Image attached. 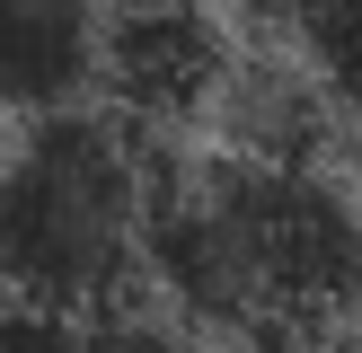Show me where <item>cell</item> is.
Here are the masks:
<instances>
[{
    "instance_id": "3",
    "label": "cell",
    "mask_w": 362,
    "mask_h": 353,
    "mask_svg": "<svg viewBox=\"0 0 362 353\" xmlns=\"http://www.w3.org/2000/svg\"><path fill=\"white\" fill-rule=\"evenodd\" d=\"M230 44L194 0H124L106 9V62H98V88L124 124H194L212 115L230 80Z\"/></svg>"
},
{
    "instance_id": "4",
    "label": "cell",
    "mask_w": 362,
    "mask_h": 353,
    "mask_svg": "<svg viewBox=\"0 0 362 353\" xmlns=\"http://www.w3.org/2000/svg\"><path fill=\"white\" fill-rule=\"evenodd\" d=\"M106 62V0H0V115H71Z\"/></svg>"
},
{
    "instance_id": "6",
    "label": "cell",
    "mask_w": 362,
    "mask_h": 353,
    "mask_svg": "<svg viewBox=\"0 0 362 353\" xmlns=\"http://www.w3.org/2000/svg\"><path fill=\"white\" fill-rule=\"evenodd\" d=\"M283 35L300 80L336 115H362V0H283Z\"/></svg>"
},
{
    "instance_id": "2",
    "label": "cell",
    "mask_w": 362,
    "mask_h": 353,
    "mask_svg": "<svg viewBox=\"0 0 362 353\" xmlns=\"http://www.w3.org/2000/svg\"><path fill=\"white\" fill-rule=\"evenodd\" d=\"M159 150L115 106L45 115L0 150V300L45 318H106L151 265Z\"/></svg>"
},
{
    "instance_id": "1",
    "label": "cell",
    "mask_w": 362,
    "mask_h": 353,
    "mask_svg": "<svg viewBox=\"0 0 362 353\" xmlns=\"http://www.w3.org/2000/svg\"><path fill=\"white\" fill-rule=\"evenodd\" d=\"M177 318L221 345L310 335L345 318L362 282V212L318 168H247L204 159L159 176L151 203V265Z\"/></svg>"
},
{
    "instance_id": "5",
    "label": "cell",
    "mask_w": 362,
    "mask_h": 353,
    "mask_svg": "<svg viewBox=\"0 0 362 353\" xmlns=\"http://www.w3.org/2000/svg\"><path fill=\"white\" fill-rule=\"evenodd\" d=\"M327 115H336V106L318 97L300 71H274V62L230 71L221 97H212L221 159H247V168H318V150H327Z\"/></svg>"
},
{
    "instance_id": "9",
    "label": "cell",
    "mask_w": 362,
    "mask_h": 353,
    "mask_svg": "<svg viewBox=\"0 0 362 353\" xmlns=\"http://www.w3.org/2000/svg\"><path fill=\"white\" fill-rule=\"evenodd\" d=\"M345 318H354V327H362V282H354V300H345Z\"/></svg>"
},
{
    "instance_id": "8",
    "label": "cell",
    "mask_w": 362,
    "mask_h": 353,
    "mask_svg": "<svg viewBox=\"0 0 362 353\" xmlns=\"http://www.w3.org/2000/svg\"><path fill=\"white\" fill-rule=\"evenodd\" d=\"M0 353H80V318H45L0 300Z\"/></svg>"
},
{
    "instance_id": "7",
    "label": "cell",
    "mask_w": 362,
    "mask_h": 353,
    "mask_svg": "<svg viewBox=\"0 0 362 353\" xmlns=\"http://www.w3.org/2000/svg\"><path fill=\"white\" fill-rule=\"evenodd\" d=\"M80 353H194V345L141 309H106V318H80Z\"/></svg>"
}]
</instances>
